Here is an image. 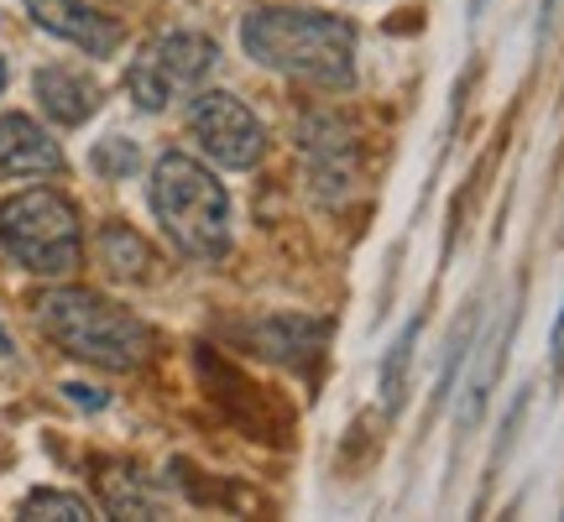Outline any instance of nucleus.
<instances>
[{
    "label": "nucleus",
    "mask_w": 564,
    "mask_h": 522,
    "mask_svg": "<svg viewBox=\"0 0 564 522\" xmlns=\"http://www.w3.org/2000/svg\"><path fill=\"white\" fill-rule=\"evenodd\" d=\"M37 319L47 329V340L63 345L79 361L100 366V371H137L152 356V329L131 308L100 298L95 287H53V293H42Z\"/></svg>",
    "instance_id": "obj_2"
},
{
    "label": "nucleus",
    "mask_w": 564,
    "mask_h": 522,
    "mask_svg": "<svg viewBox=\"0 0 564 522\" xmlns=\"http://www.w3.org/2000/svg\"><path fill=\"white\" fill-rule=\"evenodd\" d=\"M413 345H419V319L408 324L403 335L392 340V350H387V366H382V407H387V413H398V407H403L408 366H413Z\"/></svg>",
    "instance_id": "obj_13"
},
{
    "label": "nucleus",
    "mask_w": 564,
    "mask_h": 522,
    "mask_svg": "<svg viewBox=\"0 0 564 522\" xmlns=\"http://www.w3.org/2000/svg\"><path fill=\"white\" fill-rule=\"evenodd\" d=\"M95 251H100V267H105V272H110V278H121V282L152 278V267H158L152 246L141 241L137 230H131V225H121V220L100 225V236H95Z\"/></svg>",
    "instance_id": "obj_12"
},
{
    "label": "nucleus",
    "mask_w": 564,
    "mask_h": 522,
    "mask_svg": "<svg viewBox=\"0 0 564 522\" xmlns=\"http://www.w3.org/2000/svg\"><path fill=\"white\" fill-rule=\"evenodd\" d=\"M314 131L324 137V146L314 137L303 141V152H308V167H314V188H324V194H335V188H345L350 183V131H345L335 116H314Z\"/></svg>",
    "instance_id": "obj_11"
},
{
    "label": "nucleus",
    "mask_w": 564,
    "mask_h": 522,
    "mask_svg": "<svg viewBox=\"0 0 564 522\" xmlns=\"http://www.w3.org/2000/svg\"><path fill=\"white\" fill-rule=\"evenodd\" d=\"M37 105L58 126H84L100 110V84L89 79L84 68L53 63V68H37Z\"/></svg>",
    "instance_id": "obj_9"
},
{
    "label": "nucleus",
    "mask_w": 564,
    "mask_h": 522,
    "mask_svg": "<svg viewBox=\"0 0 564 522\" xmlns=\"http://www.w3.org/2000/svg\"><path fill=\"white\" fill-rule=\"evenodd\" d=\"M21 518H58V522H89L95 518V507L74 497V491H32L26 502H21Z\"/></svg>",
    "instance_id": "obj_14"
},
{
    "label": "nucleus",
    "mask_w": 564,
    "mask_h": 522,
    "mask_svg": "<svg viewBox=\"0 0 564 522\" xmlns=\"http://www.w3.org/2000/svg\"><path fill=\"white\" fill-rule=\"evenodd\" d=\"M241 42L262 68L314 84V89H345L356 79V26L335 11L262 6L246 17Z\"/></svg>",
    "instance_id": "obj_1"
},
{
    "label": "nucleus",
    "mask_w": 564,
    "mask_h": 522,
    "mask_svg": "<svg viewBox=\"0 0 564 522\" xmlns=\"http://www.w3.org/2000/svg\"><path fill=\"white\" fill-rule=\"evenodd\" d=\"M63 173V146L32 116H0V178H53Z\"/></svg>",
    "instance_id": "obj_8"
},
{
    "label": "nucleus",
    "mask_w": 564,
    "mask_h": 522,
    "mask_svg": "<svg viewBox=\"0 0 564 522\" xmlns=\"http://www.w3.org/2000/svg\"><path fill=\"white\" fill-rule=\"evenodd\" d=\"M152 215L167 241L194 261H220L230 251V194L225 183L188 152H162L152 167Z\"/></svg>",
    "instance_id": "obj_3"
},
{
    "label": "nucleus",
    "mask_w": 564,
    "mask_h": 522,
    "mask_svg": "<svg viewBox=\"0 0 564 522\" xmlns=\"http://www.w3.org/2000/svg\"><path fill=\"white\" fill-rule=\"evenodd\" d=\"M215 42L204 37V32H167V37L147 42L141 47V58L126 68V89H131V100L141 110H167V100H178L183 89H194V84L215 68Z\"/></svg>",
    "instance_id": "obj_5"
},
{
    "label": "nucleus",
    "mask_w": 564,
    "mask_h": 522,
    "mask_svg": "<svg viewBox=\"0 0 564 522\" xmlns=\"http://www.w3.org/2000/svg\"><path fill=\"white\" fill-rule=\"evenodd\" d=\"M63 392L79 402V407H105V392H95V387H63Z\"/></svg>",
    "instance_id": "obj_17"
},
{
    "label": "nucleus",
    "mask_w": 564,
    "mask_h": 522,
    "mask_svg": "<svg viewBox=\"0 0 564 522\" xmlns=\"http://www.w3.org/2000/svg\"><path fill=\"white\" fill-rule=\"evenodd\" d=\"M26 11H32V21L42 32L74 42L89 58H110L121 47V21L95 11L89 0H26Z\"/></svg>",
    "instance_id": "obj_7"
},
{
    "label": "nucleus",
    "mask_w": 564,
    "mask_h": 522,
    "mask_svg": "<svg viewBox=\"0 0 564 522\" xmlns=\"http://www.w3.org/2000/svg\"><path fill=\"white\" fill-rule=\"evenodd\" d=\"M470 335H476V324H470V314H465V319L455 324V335H449V356H444V366H440V402L455 392V371H460L465 350H470Z\"/></svg>",
    "instance_id": "obj_16"
},
{
    "label": "nucleus",
    "mask_w": 564,
    "mask_h": 522,
    "mask_svg": "<svg viewBox=\"0 0 564 522\" xmlns=\"http://www.w3.org/2000/svg\"><path fill=\"white\" fill-rule=\"evenodd\" d=\"M0 89H6V58H0Z\"/></svg>",
    "instance_id": "obj_20"
},
{
    "label": "nucleus",
    "mask_w": 564,
    "mask_h": 522,
    "mask_svg": "<svg viewBox=\"0 0 564 522\" xmlns=\"http://www.w3.org/2000/svg\"><path fill=\"white\" fill-rule=\"evenodd\" d=\"M549 350H554V371H564V308H560V319H554V340H549Z\"/></svg>",
    "instance_id": "obj_18"
},
{
    "label": "nucleus",
    "mask_w": 564,
    "mask_h": 522,
    "mask_svg": "<svg viewBox=\"0 0 564 522\" xmlns=\"http://www.w3.org/2000/svg\"><path fill=\"white\" fill-rule=\"evenodd\" d=\"M11 350H17V345H11V335L0 329V356H11Z\"/></svg>",
    "instance_id": "obj_19"
},
{
    "label": "nucleus",
    "mask_w": 564,
    "mask_h": 522,
    "mask_svg": "<svg viewBox=\"0 0 564 522\" xmlns=\"http://www.w3.org/2000/svg\"><path fill=\"white\" fill-rule=\"evenodd\" d=\"M188 131H194V141H199L220 167H236V173L257 167L267 152L262 121H257L251 105L236 100L230 89H204V95H194V105H188Z\"/></svg>",
    "instance_id": "obj_6"
},
{
    "label": "nucleus",
    "mask_w": 564,
    "mask_h": 522,
    "mask_svg": "<svg viewBox=\"0 0 564 522\" xmlns=\"http://www.w3.org/2000/svg\"><path fill=\"white\" fill-rule=\"evenodd\" d=\"M141 167V152H137V141H126V137H110L95 146V173H105V178H131Z\"/></svg>",
    "instance_id": "obj_15"
},
{
    "label": "nucleus",
    "mask_w": 564,
    "mask_h": 522,
    "mask_svg": "<svg viewBox=\"0 0 564 522\" xmlns=\"http://www.w3.org/2000/svg\"><path fill=\"white\" fill-rule=\"evenodd\" d=\"M324 340V324L314 319H299V314H278V319H262L251 329V345L272 356V361H288V366H303Z\"/></svg>",
    "instance_id": "obj_10"
},
{
    "label": "nucleus",
    "mask_w": 564,
    "mask_h": 522,
    "mask_svg": "<svg viewBox=\"0 0 564 522\" xmlns=\"http://www.w3.org/2000/svg\"><path fill=\"white\" fill-rule=\"evenodd\" d=\"M0 246L32 278H68L84 261L79 209L53 188H21L0 204Z\"/></svg>",
    "instance_id": "obj_4"
}]
</instances>
